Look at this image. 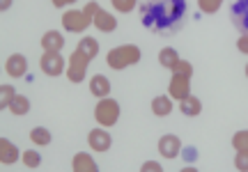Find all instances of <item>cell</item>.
Listing matches in <instances>:
<instances>
[{"mask_svg":"<svg viewBox=\"0 0 248 172\" xmlns=\"http://www.w3.org/2000/svg\"><path fill=\"white\" fill-rule=\"evenodd\" d=\"M88 145H90V149H94V152H108L110 145H113V140H110V133L104 131V127H101V129H92V131H90Z\"/></svg>","mask_w":248,"mask_h":172,"instance_id":"cell-10","label":"cell"},{"mask_svg":"<svg viewBox=\"0 0 248 172\" xmlns=\"http://www.w3.org/2000/svg\"><path fill=\"white\" fill-rule=\"evenodd\" d=\"M140 23L159 37L175 35L186 21V0H140Z\"/></svg>","mask_w":248,"mask_h":172,"instance_id":"cell-1","label":"cell"},{"mask_svg":"<svg viewBox=\"0 0 248 172\" xmlns=\"http://www.w3.org/2000/svg\"><path fill=\"white\" fill-rule=\"evenodd\" d=\"M55 7H67V5H71V2H76V0H51Z\"/></svg>","mask_w":248,"mask_h":172,"instance_id":"cell-34","label":"cell"},{"mask_svg":"<svg viewBox=\"0 0 248 172\" xmlns=\"http://www.w3.org/2000/svg\"><path fill=\"white\" fill-rule=\"evenodd\" d=\"M71 170L74 172H97V163H94V158L85 152H78V154L74 156V161H71Z\"/></svg>","mask_w":248,"mask_h":172,"instance_id":"cell-13","label":"cell"},{"mask_svg":"<svg viewBox=\"0 0 248 172\" xmlns=\"http://www.w3.org/2000/svg\"><path fill=\"white\" fill-rule=\"evenodd\" d=\"M30 140L35 143L37 147H46V145H51V131L48 129H44V127H35L32 131H30Z\"/></svg>","mask_w":248,"mask_h":172,"instance_id":"cell-21","label":"cell"},{"mask_svg":"<svg viewBox=\"0 0 248 172\" xmlns=\"http://www.w3.org/2000/svg\"><path fill=\"white\" fill-rule=\"evenodd\" d=\"M9 7H12V0H0V9H2V12Z\"/></svg>","mask_w":248,"mask_h":172,"instance_id":"cell-35","label":"cell"},{"mask_svg":"<svg viewBox=\"0 0 248 172\" xmlns=\"http://www.w3.org/2000/svg\"><path fill=\"white\" fill-rule=\"evenodd\" d=\"M62 46H64V37H62L58 30L44 32V37H42V48H44V51H58V53H60Z\"/></svg>","mask_w":248,"mask_h":172,"instance_id":"cell-17","label":"cell"},{"mask_svg":"<svg viewBox=\"0 0 248 172\" xmlns=\"http://www.w3.org/2000/svg\"><path fill=\"white\" fill-rule=\"evenodd\" d=\"M90 92H92L94 97H99V99H104V97L110 94V81H108L106 76H101V73L92 76V81H90Z\"/></svg>","mask_w":248,"mask_h":172,"instance_id":"cell-16","label":"cell"},{"mask_svg":"<svg viewBox=\"0 0 248 172\" xmlns=\"http://www.w3.org/2000/svg\"><path fill=\"white\" fill-rule=\"evenodd\" d=\"M230 18L232 26L241 30V35H248V0H232Z\"/></svg>","mask_w":248,"mask_h":172,"instance_id":"cell-7","label":"cell"},{"mask_svg":"<svg viewBox=\"0 0 248 172\" xmlns=\"http://www.w3.org/2000/svg\"><path fill=\"white\" fill-rule=\"evenodd\" d=\"M14 97H16V90L12 85H0V108H9Z\"/></svg>","mask_w":248,"mask_h":172,"instance_id":"cell-23","label":"cell"},{"mask_svg":"<svg viewBox=\"0 0 248 172\" xmlns=\"http://www.w3.org/2000/svg\"><path fill=\"white\" fill-rule=\"evenodd\" d=\"M159 154L163 158H177L182 154V140L175 133H166L159 140Z\"/></svg>","mask_w":248,"mask_h":172,"instance_id":"cell-8","label":"cell"},{"mask_svg":"<svg viewBox=\"0 0 248 172\" xmlns=\"http://www.w3.org/2000/svg\"><path fill=\"white\" fill-rule=\"evenodd\" d=\"M39 67H42V72H44L46 76L55 78V76H60V73L64 72V57H62L58 51H44L42 60H39Z\"/></svg>","mask_w":248,"mask_h":172,"instance_id":"cell-6","label":"cell"},{"mask_svg":"<svg viewBox=\"0 0 248 172\" xmlns=\"http://www.w3.org/2000/svg\"><path fill=\"white\" fill-rule=\"evenodd\" d=\"M237 48H239L241 53L248 55V35H241L239 39H237Z\"/></svg>","mask_w":248,"mask_h":172,"instance_id":"cell-33","label":"cell"},{"mask_svg":"<svg viewBox=\"0 0 248 172\" xmlns=\"http://www.w3.org/2000/svg\"><path fill=\"white\" fill-rule=\"evenodd\" d=\"M232 147L237 152H248V131H239L232 136Z\"/></svg>","mask_w":248,"mask_h":172,"instance_id":"cell-26","label":"cell"},{"mask_svg":"<svg viewBox=\"0 0 248 172\" xmlns=\"http://www.w3.org/2000/svg\"><path fill=\"white\" fill-rule=\"evenodd\" d=\"M21 161L26 163V168H39V163H42V156H39V152H35V149H28V152H23V154H21Z\"/></svg>","mask_w":248,"mask_h":172,"instance_id":"cell-24","label":"cell"},{"mask_svg":"<svg viewBox=\"0 0 248 172\" xmlns=\"http://www.w3.org/2000/svg\"><path fill=\"white\" fill-rule=\"evenodd\" d=\"M113 2V7L117 9V12H122V14H129L136 5H138V0H110Z\"/></svg>","mask_w":248,"mask_h":172,"instance_id":"cell-28","label":"cell"},{"mask_svg":"<svg viewBox=\"0 0 248 172\" xmlns=\"http://www.w3.org/2000/svg\"><path fill=\"white\" fill-rule=\"evenodd\" d=\"M9 110H12L14 115H28V113H30V99L23 97V94H16L14 101L9 103Z\"/></svg>","mask_w":248,"mask_h":172,"instance_id":"cell-22","label":"cell"},{"mask_svg":"<svg viewBox=\"0 0 248 172\" xmlns=\"http://www.w3.org/2000/svg\"><path fill=\"white\" fill-rule=\"evenodd\" d=\"M246 76H248V64H246Z\"/></svg>","mask_w":248,"mask_h":172,"instance_id":"cell-36","label":"cell"},{"mask_svg":"<svg viewBox=\"0 0 248 172\" xmlns=\"http://www.w3.org/2000/svg\"><path fill=\"white\" fill-rule=\"evenodd\" d=\"M179 60H182V57L177 55V51L170 48V46H166V48L159 51V62H161V67H166V69H175V64H177Z\"/></svg>","mask_w":248,"mask_h":172,"instance_id":"cell-19","label":"cell"},{"mask_svg":"<svg viewBox=\"0 0 248 172\" xmlns=\"http://www.w3.org/2000/svg\"><path fill=\"white\" fill-rule=\"evenodd\" d=\"M179 110L184 113L186 117H195V115H200V110H202V103H200V99H198V97L188 94L186 99L179 101Z\"/></svg>","mask_w":248,"mask_h":172,"instance_id":"cell-18","label":"cell"},{"mask_svg":"<svg viewBox=\"0 0 248 172\" xmlns=\"http://www.w3.org/2000/svg\"><path fill=\"white\" fill-rule=\"evenodd\" d=\"M76 48H78L80 53L88 55L90 60H94V57L99 55V42L94 39V37H83V39L78 42V46H76Z\"/></svg>","mask_w":248,"mask_h":172,"instance_id":"cell-20","label":"cell"},{"mask_svg":"<svg viewBox=\"0 0 248 172\" xmlns=\"http://www.w3.org/2000/svg\"><path fill=\"white\" fill-rule=\"evenodd\" d=\"M83 12H85V16H88L90 21H94V16H97L99 12H101V5H99L97 0H90L88 5L83 7Z\"/></svg>","mask_w":248,"mask_h":172,"instance_id":"cell-30","label":"cell"},{"mask_svg":"<svg viewBox=\"0 0 248 172\" xmlns=\"http://www.w3.org/2000/svg\"><path fill=\"white\" fill-rule=\"evenodd\" d=\"M152 113L156 117H168L172 113V97H166V94H159L152 99Z\"/></svg>","mask_w":248,"mask_h":172,"instance_id":"cell-15","label":"cell"},{"mask_svg":"<svg viewBox=\"0 0 248 172\" xmlns=\"http://www.w3.org/2000/svg\"><path fill=\"white\" fill-rule=\"evenodd\" d=\"M168 94L172 99H186L188 94H191V78L188 76H179V73H172V78H170V87H168Z\"/></svg>","mask_w":248,"mask_h":172,"instance_id":"cell-9","label":"cell"},{"mask_svg":"<svg viewBox=\"0 0 248 172\" xmlns=\"http://www.w3.org/2000/svg\"><path fill=\"white\" fill-rule=\"evenodd\" d=\"M172 73H179V76H193V64L188 62V60H179L177 64H175V69H172Z\"/></svg>","mask_w":248,"mask_h":172,"instance_id":"cell-27","label":"cell"},{"mask_svg":"<svg viewBox=\"0 0 248 172\" xmlns=\"http://www.w3.org/2000/svg\"><path fill=\"white\" fill-rule=\"evenodd\" d=\"M120 117V103L115 99H110V97H104V99H99L97 108H94V119H97L99 127H113Z\"/></svg>","mask_w":248,"mask_h":172,"instance_id":"cell-3","label":"cell"},{"mask_svg":"<svg viewBox=\"0 0 248 172\" xmlns=\"http://www.w3.org/2000/svg\"><path fill=\"white\" fill-rule=\"evenodd\" d=\"M18 161V147L9 143L7 138H0V163L12 165Z\"/></svg>","mask_w":248,"mask_h":172,"instance_id":"cell-14","label":"cell"},{"mask_svg":"<svg viewBox=\"0 0 248 172\" xmlns=\"http://www.w3.org/2000/svg\"><path fill=\"white\" fill-rule=\"evenodd\" d=\"M140 170L142 172H161L163 168H161V163H156V161H145Z\"/></svg>","mask_w":248,"mask_h":172,"instance_id":"cell-32","label":"cell"},{"mask_svg":"<svg viewBox=\"0 0 248 172\" xmlns=\"http://www.w3.org/2000/svg\"><path fill=\"white\" fill-rule=\"evenodd\" d=\"M90 23L92 21L85 16L83 9H67L64 16H62V26H64V30H69V32H85L90 28Z\"/></svg>","mask_w":248,"mask_h":172,"instance_id":"cell-5","label":"cell"},{"mask_svg":"<svg viewBox=\"0 0 248 172\" xmlns=\"http://www.w3.org/2000/svg\"><path fill=\"white\" fill-rule=\"evenodd\" d=\"M106 62L110 69L122 72L126 67L140 62V48L136 44H124V46H117V48H110L106 55Z\"/></svg>","mask_w":248,"mask_h":172,"instance_id":"cell-2","label":"cell"},{"mask_svg":"<svg viewBox=\"0 0 248 172\" xmlns=\"http://www.w3.org/2000/svg\"><path fill=\"white\" fill-rule=\"evenodd\" d=\"M223 0H198V9L204 12V14H216L221 9Z\"/></svg>","mask_w":248,"mask_h":172,"instance_id":"cell-25","label":"cell"},{"mask_svg":"<svg viewBox=\"0 0 248 172\" xmlns=\"http://www.w3.org/2000/svg\"><path fill=\"white\" fill-rule=\"evenodd\" d=\"M5 72H7V76H12V78H21V76H26L28 73L26 55H21V53L9 55L7 62H5Z\"/></svg>","mask_w":248,"mask_h":172,"instance_id":"cell-11","label":"cell"},{"mask_svg":"<svg viewBox=\"0 0 248 172\" xmlns=\"http://www.w3.org/2000/svg\"><path fill=\"white\" fill-rule=\"evenodd\" d=\"M182 156H184L186 163H195V158H198V149H195V147H182Z\"/></svg>","mask_w":248,"mask_h":172,"instance_id":"cell-31","label":"cell"},{"mask_svg":"<svg viewBox=\"0 0 248 172\" xmlns=\"http://www.w3.org/2000/svg\"><path fill=\"white\" fill-rule=\"evenodd\" d=\"M92 62L85 53H80L78 48L69 55V62H67V78L71 83H83L88 76V64Z\"/></svg>","mask_w":248,"mask_h":172,"instance_id":"cell-4","label":"cell"},{"mask_svg":"<svg viewBox=\"0 0 248 172\" xmlns=\"http://www.w3.org/2000/svg\"><path fill=\"white\" fill-rule=\"evenodd\" d=\"M92 26L97 28L99 32H113L117 28V18L110 14V12H106V9H101L97 16H94V21H92Z\"/></svg>","mask_w":248,"mask_h":172,"instance_id":"cell-12","label":"cell"},{"mask_svg":"<svg viewBox=\"0 0 248 172\" xmlns=\"http://www.w3.org/2000/svg\"><path fill=\"white\" fill-rule=\"evenodd\" d=\"M234 168L239 172H248V152H237V156H234Z\"/></svg>","mask_w":248,"mask_h":172,"instance_id":"cell-29","label":"cell"}]
</instances>
